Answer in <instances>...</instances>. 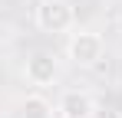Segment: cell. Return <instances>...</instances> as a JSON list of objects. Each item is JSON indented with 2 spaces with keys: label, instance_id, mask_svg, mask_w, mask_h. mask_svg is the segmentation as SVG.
<instances>
[{
  "label": "cell",
  "instance_id": "8992f818",
  "mask_svg": "<svg viewBox=\"0 0 122 118\" xmlns=\"http://www.w3.org/2000/svg\"><path fill=\"white\" fill-rule=\"evenodd\" d=\"M116 30H119V33H122V10H119V13H116Z\"/></svg>",
  "mask_w": 122,
  "mask_h": 118
},
{
  "label": "cell",
  "instance_id": "7a4b0ae2",
  "mask_svg": "<svg viewBox=\"0 0 122 118\" xmlns=\"http://www.w3.org/2000/svg\"><path fill=\"white\" fill-rule=\"evenodd\" d=\"M106 56V39L96 30H73L66 39V59L79 69H92L99 66Z\"/></svg>",
  "mask_w": 122,
  "mask_h": 118
},
{
  "label": "cell",
  "instance_id": "5b68a950",
  "mask_svg": "<svg viewBox=\"0 0 122 118\" xmlns=\"http://www.w3.org/2000/svg\"><path fill=\"white\" fill-rule=\"evenodd\" d=\"M17 118H60V115H56V105H53L46 95L30 92V95L20 98V105H17Z\"/></svg>",
  "mask_w": 122,
  "mask_h": 118
},
{
  "label": "cell",
  "instance_id": "6da1fadb",
  "mask_svg": "<svg viewBox=\"0 0 122 118\" xmlns=\"http://www.w3.org/2000/svg\"><path fill=\"white\" fill-rule=\"evenodd\" d=\"M33 20L43 33L60 36V33H73L76 30V7L69 0H36L33 7Z\"/></svg>",
  "mask_w": 122,
  "mask_h": 118
},
{
  "label": "cell",
  "instance_id": "3957f363",
  "mask_svg": "<svg viewBox=\"0 0 122 118\" xmlns=\"http://www.w3.org/2000/svg\"><path fill=\"white\" fill-rule=\"evenodd\" d=\"M23 79L33 85V89H50L60 82V62L53 53H33L23 62Z\"/></svg>",
  "mask_w": 122,
  "mask_h": 118
},
{
  "label": "cell",
  "instance_id": "277c9868",
  "mask_svg": "<svg viewBox=\"0 0 122 118\" xmlns=\"http://www.w3.org/2000/svg\"><path fill=\"white\" fill-rule=\"evenodd\" d=\"M96 98L86 89H63L56 98V115L60 118H96Z\"/></svg>",
  "mask_w": 122,
  "mask_h": 118
}]
</instances>
